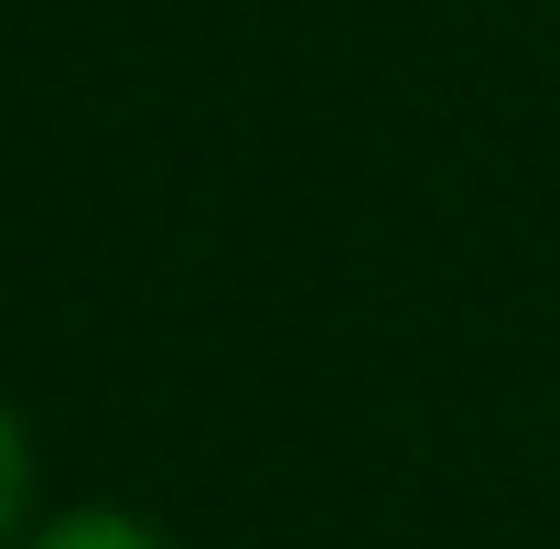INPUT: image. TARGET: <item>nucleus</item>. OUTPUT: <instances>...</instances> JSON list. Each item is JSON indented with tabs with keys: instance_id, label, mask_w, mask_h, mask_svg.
<instances>
[{
	"instance_id": "nucleus-2",
	"label": "nucleus",
	"mask_w": 560,
	"mask_h": 549,
	"mask_svg": "<svg viewBox=\"0 0 560 549\" xmlns=\"http://www.w3.org/2000/svg\"><path fill=\"white\" fill-rule=\"evenodd\" d=\"M22 549H173L140 506H108V495H75V506H44V528Z\"/></svg>"
},
{
	"instance_id": "nucleus-1",
	"label": "nucleus",
	"mask_w": 560,
	"mask_h": 549,
	"mask_svg": "<svg viewBox=\"0 0 560 549\" xmlns=\"http://www.w3.org/2000/svg\"><path fill=\"white\" fill-rule=\"evenodd\" d=\"M44 528V453H33V420L0 388V549H22Z\"/></svg>"
}]
</instances>
